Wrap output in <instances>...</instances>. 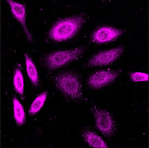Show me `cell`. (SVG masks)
<instances>
[{
	"mask_svg": "<svg viewBox=\"0 0 149 148\" xmlns=\"http://www.w3.org/2000/svg\"><path fill=\"white\" fill-rule=\"evenodd\" d=\"M13 82L15 92L19 95H23L24 92V79L22 69L19 67L16 68L15 70Z\"/></svg>",
	"mask_w": 149,
	"mask_h": 148,
	"instance_id": "obj_13",
	"label": "cell"
},
{
	"mask_svg": "<svg viewBox=\"0 0 149 148\" xmlns=\"http://www.w3.org/2000/svg\"><path fill=\"white\" fill-rule=\"evenodd\" d=\"M13 117L16 123L19 126H22L25 124L26 121V115L22 103L17 98L13 99Z\"/></svg>",
	"mask_w": 149,
	"mask_h": 148,
	"instance_id": "obj_11",
	"label": "cell"
},
{
	"mask_svg": "<svg viewBox=\"0 0 149 148\" xmlns=\"http://www.w3.org/2000/svg\"><path fill=\"white\" fill-rule=\"evenodd\" d=\"M130 79L133 82H144V81H148L149 76L147 73L134 72V73H130Z\"/></svg>",
	"mask_w": 149,
	"mask_h": 148,
	"instance_id": "obj_14",
	"label": "cell"
},
{
	"mask_svg": "<svg viewBox=\"0 0 149 148\" xmlns=\"http://www.w3.org/2000/svg\"><path fill=\"white\" fill-rule=\"evenodd\" d=\"M82 136L85 141L88 144V145L91 147L95 148H107L109 146L104 141L101 136H99L97 133L86 129L83 132Z\"/></svg>",
	"mask_w": 149,
	"mask_h": 148,
	"instance_id": "obj_9",
	"label": "cell"
},
{
	"mask_svg": "<svg viewBox=\"0 0 149 148\" xmlns=\"http://www.w3.org/2000/svg\"><path fill=\"white\" fill-rule=\"evenodd\" d=\"M53 80L57 88L66 97L73 100L82 99V85L77 74L64 72L56 75Z\"/></svg>",
	"mask_w": 149,
	"mask_h": 148,
	"instance_id": "obj_2",
	"label": "cell"
},
{
	"mask_svg": "<svg viewBox=\"0 0 149 148\" xmlns=\"http://www.w3.org/2000/svg\"><path fill=\"white\" fill-rule=\"evenodd\" d=\"M123 34V30L109 26H102L91 35L93 42L98 44L109 43L116 40Z\"/></svg>",
	"mask_w": 149,
	"mask_h": 148,
	"instance_id": "obj_7",
	"label": "cell"
},
{
	"mask_svg": "<svg viewBox=\"0 0 149 148\" xmlns=\"http://www.w3.org/2000/svg\"><path fill=\"white\" fill-rule=\"evenodd\" d=\"M124 48L119 46L115 48L99 52L91 57L88 62V67H99L111 65L120 58Z\"/></svg>",
	"mask_w": 149,
	"mask_h": 148,
	"instance_id": "obj_5",
	"label": "cell"
},
{
	"mask_svg": "<svg viewBox=\"0 0 149 148\" xmlns=\"http://www.w3.org/2000/svg\"><path fill=\"white\" fill-rule=\"evenodd\" d=\"M25 65L26 68V73L29 80L35 86H37L40 83V77L36 65L35 64L33 59L29 55H24Z\"/></svg>",
	"mask_w": 149,
	"mask_h": 148,
	"instance_id": "obj_10",
	"label": "cell"
},
{
	"mask_svg": "<svg viewBox=\"0 0 149 148\" xmlns=\"http://www.w3.org/2000/svg\"><path fill=\"white\" fill-rule=\"evenodd\" d=\"M120 73L113 70H102L95 72L88 79V84L92 89L97 90L113 83Z\"/></svg>",
	"mask_w": 149,
	"mask_h": 148,
	"instance_id": "obj_6",
	"label": "cell"
},
{
	"mask_svg": "<svg viewBox=\"0 0 149 148\" xmlns=\"http://www.w3.org/2000/svg\"><path fill=\"white\" fill-rule=\"evenodd\" d=\"M92 112L97 128L104 136H111L115 129V123L111 114L109 111L96 106L93 107Z\"/></svg>",
	"mask_w": 149,
	"mask_h": 148,
	"instance_id": "obj_4",
	"label": "cell"
},
{
	"mask_svg": "<svg viewBox=\"0 0 149 148\" xmlns=\"http://www.w3.org/2000/svg\"><path fill=\"white\" fill-rule=\"evenodd\" d=\"M85 21V15H78L58 20L50 29L49 37L56 42H62L73 37Z\"/></svg>",
	"mask_w": 149,
	"mask_h": 148,
	"instance_id": "obj_1",
	"label": "cell"
},
{
	"mask_svg": "<svg viewBox=\"0 0 149 148\" xmlns=\"http://www.w3.org/2000/svg\"><path fill=\"white\" fill-rule=\"evenodd\" d=\"M84 51V48L83 47H79L71 50L53 52L45 57L44 64L48 70H57L74 60H77L83 54Z\"/></svg>",
	"mask_w": 149,
	"mask_h": 148,
	"instance_id": "obj_3",
	"label": "cell"
},
{
	"mask_svg": "<svg viewBox=\"0 0 149 148\" xmlns=\"http://www.w3.org/2000/svg\"><path fill=\"white\" fill-rule=\"evenodd\" d=\"M7 2L10 6L11 13L14 17L15 19L17 21L19 22L20 24L23 28L24 33H25L26 36L28 40L30 42L33 41V37L31 33H30L26 25V7L25 4L22 3L17 2V1H13V0H7Z\"/></svg>",
	"mask_w": 149,
	"mask_h": 148,
	"instance_id": "obj_8",
	"label": "cell"
},
{
	"mask_svg": "<svg viewBox=\"0 0 149 148\" xmlns=\"http://www.w3.org/2000/svg\"><path fill=\"white\" fill-rule=\"evenodd\" d=\"M48 97V92L45 91L40 93L33 100L29 108V113L30 115H35L38 113L44 107Z\"/></svg>",
	"mask_w": 149,
	"mask_h": 148,
	"instance_id": "obj_12",
	"label": "cell"
}]
</instances>
